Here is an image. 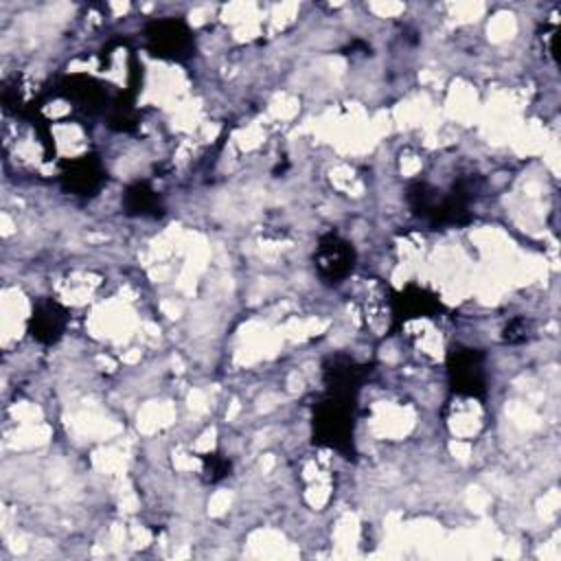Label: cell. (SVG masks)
I'll return each instance as SVG.
<instances>
[{
  "instance_id": "obj_1",
  "label": "cell",
  "mask_w": 561,
  "mask_h": 561,
  "mask_svg": "<svg viewBox=\"0 0 561 561\" xmlns=\"http://www.w3.org/2000/svg\"><path fill=\"white\" fill-rule=\"evenodd\" d=\"M313 440L329 449L353 456V434H355V397H344L335 392H324L313 405Z\"/></svg>"
},
{
  "instance_id": "obj_2",
  "label": "cell",
  "mask_w": 561,
  "mask_h": 561,
  "mask_svg": "<svg viewBox=\"0 0 561 561\" xmlns=\"http://www.w3.org/2000/svg\"><path fill=\"white\" fill-rule=\"evenodd\" d=\"M447 381L449 390L462 399L486 397L484 353L473 346L456 344L447 353Z\"/></svg>"
},
{
  "instance_id": "obj_3",
  "label": "cell",
  "mask_w": 561,
  "mask_h": 561,
  "mask_svg": "<svg viewBox=\"0 0 561 561\" xmlns=\"http://www.w3.org/2000/svg\"><path fill=\"white\" fill-rule=\"evenodd\" d=\"M147 50L167 61H188L195 55V35L182 18H158L145 26Z\"/></svg>"
},
{
  "instance_id": "obj_4",
  "label": "cell",
  "mask_w": 561,
  "mask_h": 561,
  "mask_svg": "<svg viewBox=\"0 0 561 561\" xmlns=\"http://www.w3.org/2000/svg\"><path fill=\"white\" fill-rule=\"evenodd\" d=\"M355 261L357 254L353 243L337 232H324L318 239L313 250V267L324 285H340L346 280L355 267Z\"/></svg>"
},
{
  "instance_id": "obj_5",
  "label": "cell",
  "mask_w": 561,
  "mask_h": 561,
  "mask_svg": "<svg viewBox=\"0 0 561 561\" xmlns=\"http://www.w3.org/2000/svg\"><path fill=\"white\" fill-rule=\"evenodd\" d=\"M105 178L107 173L101 158L96 153H83L79 158L64 162L59 173V184L70 195L88 197L103 186Z\"/></svg>"
},
{
  "instance_id": "obj_6",
  "label": "cell",
  "mask_w": 561,
  "mask_h": 561,
  "mask_svg": "<svg viewBox=\"0 0 561 561\" xmlns=\"http://www.w3.org/2000/svg\"><path fill=\"white\" fill-rule=\"evenodd\" d=\"M368 373H370L368 364H362L344 353L331 355L322 364V381L327 386V392H335L344 397H357Z\"/></svg>"
},
{
  "instance_id": "obj_7",
  "label": "cell",
  "mask_w": 561,
  "mask_h": 561,
  "mask_svg": "<svg viewBox=\"0 0 561 561\" xmlns=\"http://www.w3.org/2000/svg\"><path fill=\"white\" fill-rule=\"evenodd\" d=\"M68 320H70V313L61 302H57L53 298H39L33 305L26 329L35 342L50 346L64 337Z\"/></svg>"
},
{
  "instance_id": "obj_8",
  "label": "cell",
  "mask_w": 561,
  "mask_h": 561,
  "mask_svg": "<svg viewBox=\"0 0 561 561\" xmlns=\"http://www.w3.org/2000/svg\"><path fill=\"white\" fill-rule=\"evenodd\" d=\"M55 92L88 114H105L114 99L107 94V90L101 81L85 77V75H72V77L61 79L57 83Z\"/></svg>"
},
{
  "instance_id": "obj_9",
  "label": "cell",
  "mask_w": 561,
  "mask_h": 561,
  "mask_svg": "<svg viewBox=\"0 0 561 561\" xmlns=\"http://www.w3.org/2000/svg\"><path fill=\"white\" fill-rule=\"evenodd\" d=\"M443 311V302L436 294L425 287L408 285L405 289L397 291L392 298V322L394 327H403L416 318H432Z\"/></svg>"
},
{
  "instance_id": "obj_10",
  "label": "cell",
  "mask_w": 561,
  "mask_h": 561,
  "mask_svg": "<svg viewBox=\"0 0 561 561\" xmlns=\"http://www.w3.org/2000/svg\"><path fill=\"white\" fill-rule=\"evenodd\" d=\"M123 210L129 217H160L164 213V204L147 180H136L123 193Z\"/></svg>"
},
{
  "instance_id": "obj_11",
  "label": "cell",
  "mask_w": 561,
  "mask_h": 561,
  "mask_svg": "<svg viewBox=\"0 0 561 561\" xmlns=\"http://www.w3.org/2000/svg\"><path fill=\"white\" fill-rule=\"evenodd\" d=\"M105 123L114 131H131L138 125V112L134 107V92H118L114 94L107 112Z\"/></svg>"
},
{
  "instance_id": "obj_12",
  "label": "cell",
  "mask_w": 561,
  "mask_h": 561,
  "mask_svg": "<svg viewBox=\"0 0 561 561\" xmlns=\"http://www.w3.org/2000/svg\"><path fill=\"white\" fill-rule=\"evenodd\" d=\"M440 197H443V191H438L436 186H432L427 182H421V180L412 182L405 191V199H408L410 210L427 224H430Z\"/></svg>"
},
{
  "instance_id": "obj_13",
  "label": "cell",
  "mask_w": 561,
  "mask_h": 561,
  "mask_svg": "<svg viewBox=\"0 0 561 561\" xmlns=\"http://www.w3.org/2000/svg\"><path fill=\"white\" fill-rule=\"evenodd\" d=\"M533 335H535V327H533V320L526 318V316H515V318H511V320L504 324V329H502V342H504V344H511V346L524 344V342H528Z\"/></svg>"
},
{
  "instance_id": "obj_14",
  "label": "cell",
  "mask_w": 561,
  "mask_h": 561,
  "mask_svg": "<svg viewBox=\"0 0 561 561\" xmlns=\"http://www.w3.org/2000/svg\"><path fill=\"white\" fill-rule=\"evenodd\" d=\"M230 469H232L230 460L226 456L217 454V451L215 454H206L202 458V473H204V480L210 482V484H217L224 478H228Z\"/></svg>"
}]
</instances>
